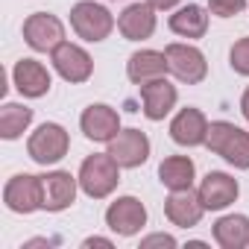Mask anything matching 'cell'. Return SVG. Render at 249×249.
Instances as JSON below:
<instances>
[{"mask_svg":"<svg viewBox=\"0 0 249 249\" xmlns=\"http://www.w3.org/2000/svg\"><path fill=\"white\" fill-rule=\"evenodd\" d=\"M205 147L226 159L231 167L237 170H249V132L234 126L229 120H214L208 126V138H205Z\"/></svg>","mask_w":249,"mask_h":249,"instance_id":"6da1fadb","label":"cell"},{"mask_svg":"<svg viewBox=\"0 0 249 249\" xmlns=\"http://www.w3.org/2000/svg\"><path fill=\"white\" fill-rule=\"evenodd\" d=\"M120 182V164L108 153H94L79 167V188L91 199H106Z\"/></svg>","mask_w":249,"mask_h":249,"instance_id":"7a4b0ae2","label":"cell"},{"mask_svg":"<svg viewBox=\"0 0 249 249\" xmlns=\"http://www.w3.org/2000/svg\"><path fill=\"white\" fill-rule=\"evenodd\" d=\"M71 150V135L65 126H59V123H41V126L30 135L27 141V153L36 164L41 167H50L56 161H62Z\"/></svg>","mask_w":249,"mask_h":249,"instance_id":"3957f363","label":"cell"},{"mask_svg":"<svg viewBox=\"0 0 249 249\" xmlns=\"http://www.w3.org/2000/svg\"><path fill=\"white\" fill-rule=\"evenodd\" d=\"M71 27L82 41H106L114 30V18L106 6L94 3V0H79V3L71 9Z\"/></svg>","mask_w":249,"mask_h":249,"instance_id":"277c9868","label":"cell"},{"mask_svg":"<svg viewBox=\"0 0 249 249\" xmlns=\"http://www.w3.org/2000/svg\"><path fill=\"white\" fill-rule=\"evenodd\" d=\"M164 56H167L170 73H173L179 82H185V85H199V82L205 79V73H208V62H205L202 50L194 47V44H179V41H173V44L164 47Z\"/></svg>","mask_w":249,"mask_h":249,"instance_id":"5b68a950","label":"cell"},{"mask_svg":"<svg viewBox=\"0 0 249 249\" xmlns=\"http://www.w3.org/2000/svg\"><path fill=\"white\" fill-rule=\"evenodd\" d=\"M3 202L9 211L15 214H33L38 208H44V188H41V176L33 173H18L6 182L3 188Z\"/></svg>","mask_w":249,"mask_h":249,"instance_id":"8992f818","label":"cell"},{"mask_svg":"<svg viewBox=\"0 0 249 249\" xmlns=\"http://www.w3.org/2000/svg\"><path fill=\"white\" fill-rule=\"evenodd\" d=\"M106 226L120 234V237H132L147 226V208L138 196H117L106 208Z\"/></svg>","mask_w":249,"mask_h":249,"instance_id":"52a82bcc","label":"cell"},{"mask_svg":"<svg viewBox=\"0 0 249 249\" xmlns=\"http://www.w3.org/2000/svg\"><path fill=\"white\" fill-rule=\"evenodd\" d=\"M24 41L38 53H53L65 41V24L50 12H36L24 21Z\"/></svg>","mask_w":249,"mask_h":249,"instance_id":"ba28073f","label":"cell"},{"mask_svg":"<svg viewBox=\"0 0 249 249\" xmlns=\"http://www.w3.org/2000/svg\"><path fill=\"white\" fill-rule=\"evenodd\" d=\"M79 126H82V132H85L88 141L108 144L120 132V114L111 106H106V103H91L82 111V117H79Z\"/></svg>","mask_w":249,"mask_h":249,"instance_id":"9c48e42d","label":"cell"},{"mask_svg":"<svg viewBox=\"0 0 249 249\" xmlns=\"http://www.w3.org/2000/svg\"><path fill=\"white\" fill-rule=\"evenodd\" d=\"M108 156L120 167H141L150 159V138L141 129H120L108 141Z\"/></svg>","mask_w":249,"mask_h":249,"instance_id":"30bf717a","label":"cell"},{"mask_svg":"<svg viewBox=\"0 0 249 249\" xmlns=\"http://www.w3.org/2000/svg\"><path fill=\"white\" fill-rule=\"evenodd\" d=\"M50 62L56 68V73L68 82H85L91 79L94 73V62L91 56L79 47V44H71V41H62L53 53H50Z\"/></svg>","mask_w":249,"mask_h":249,"instance_id":"8fae6325","label":"cell"},{"mask_svg":"<svg viewBox=\"0 0 249 249\" xmlns=\"http://www.w3.org/2000/svg\"><path fill=\"white\" fill-rule=\"evenodd\" d=\"M199 199H202V205H205V211H223V208H229L234 199H237V194H240V185H237V179L234 176H229V173H220V170H211L205 179H202V185H199Z\"/></svg>","mask_w":249,"mask_h":249,"instance_id":"7c38bea8","label":"cell"},{"mask_svg":"<svg viewBox=\"0 0 249 249\" xmlns=\"http://www.w3.org/2000/svg\"><path fill=\"white\" fill-rule=\"evenodd\" d=\"M208 126L211 123L205 120V114L194 106L182 108L173 120H170V138L179 144V147H199L205 144L208 138Z\"/></svg>","mask_w":249,"mask_h":249,"instance_id":"4fadbf2b","label":"cell"},{"mask_svg":"<svg viewBox=\"0 0 249 249\" xmlns=\"http://www.w3.org/2000/svg\"><path fill=\"white\" fill-rule=\"evenodd\" d=\"M164 214L173 226L179 229H194L202 214H205V205L199 199V194H194L191 188L188 191H170V196L164 199Z\"/></svg>","mask_w":249,"mask_h":249,"instance_id":"5bb4252c","label":"cell"},{"mask_svg":"<svg viewBox=\"0 0 249 249\" xmlns=\"http://www.w3.org/2000/svg\"><path fill=\"white\" fill-rule=\"evenodd\" d=\"M138 88H141L144 114H147L150 120H164V117L173 111L176 100H179L176 85H170L164 76H161V79H153V82H144V85H138Z\"/></svg>","mask_w":249,"mask_h":249,"instance_id":"9a60e30c","label":"cell"},{"mask_svg":"<svg viewBox=\"0 0 249 249\" xmlns=\"http://www.w3.org/2000/svg\"><path fill=\"white\" fill-rule=\"evenodd\" d=\"M76 185H79V176H71L68 170H53V173L41 176L44 211H65L76 199Z\"/></svg>","mask_w":249,"mask_h":249,"instance_id":"2e32d148","label":"cell"},{"mask_svg":"<svg viewBox=\"0 0 249 249\" xmlns=\"http://www.w3.org/2000/svg\"><path fill=\"white\" fill-rule=\"evenodd\" d=\"M117 30L126 41H144L156 33V9L150 3H132L120 12Z\"/></svg>","mask_w":249,"mask_h":249,"instance_id":"e0dca14e","label":"cell"},{"mask_svg":"<svg viewBox=\"0 0 249 249\" xmlns=\"http://www.w3.org/2000/svg\"><path fill=\"white\" fill-rule=\"evenodd\" d=\"M12 79H15V88H18L24 97H30V100L44 97V94L50 91V85H53L50 71H47L38 59H21V62L15 65V71H12Z\"/></svg>","mask_w":249,"mask_h":249,"instance_id":"ac0fdd59","label":"cell"},{"mask_svg":"<svg viewBox=\"0 0 249 249\" xmlns=\"http://www.w3.org/2000/svg\"><path fill=\"white\" fill-rule=\"evenodd\" d=\"M167 71H170V68H167V56L159 53V50H138V53H132L129 62H126V76H129L135 85L161 79Z\"/></svg>","mask_w":249,"mask_h":249,"instance_id":"d6986e66","label":"cell"},{"mask_svg":"<svg viewBox=\"0 0 249 249\" xmlns=\"http://www.w3.org/2000/svg\"><path fill=\"white\" fill-rule=\"evenodd\" d=\"M159 179H161V185L170 188V191H188V188H194L196 164H194L188 156H167V159L159 164Z\"/></svg>","mask_w":249,"mask_h":249,"instance_id":"ffe728a7","label":"cell"},{"mask_svg":"<svg viewBox=\"0 0 249 249\" xmlns=\"http://www.w3.org/2000/svg\"><path fill=\"white\" fill-rule=\"evenodd\" d=\"M214 240L223 249H243L249 246V217L246 214H226L214 223Z\"/></svg>","mask_w":249,"mask_h":249,"instance_id":"44dd1931","label":"cell"},{"mask_svg":"<svg viewBox=\"0 0 249 249\" xmlns=\"http://www.w3.org/2000/svg\"><path fill=\"white\" fill-rule=\"evenodd\" d=\"M170 30L176 33V36H182V38H202L205 36V30H208V12L202 9V6H196V3H188V6H182L176 15H170Z\"/></svg>","mask_w":249,"mask_h":249,"instance_id":"7402d4cb","label":"cell"},{"mask_svg":"<svg viewBox=\"0 0 249 249\" xmlns=\"http://www.w3.org/2000/svg\"><path fill=\"white\" fill-rule=\"evenodd\" d=\"M33 123V108L21 106V103H6L0 108V138L3 141H15L21 138Z\"/></svg>","mask_w":249,"mask_h":249,"instance_id":"603a6c76","label":"cell"},{"mask_svg":"<svg viewBox=\"0 0 249 249\" xmlns=\"http://www.w3.org/2000/svg\"><path fill=\"white\" fill-rule=\"evenodd\" d=\"M229 65H231L234 73L249 76V38H240V41L231 44V50H229Z\"/></svg>","mask_w":249,"mask_h":249,"instance_id":"cb8c5ba5","label":"cell"},{"mask_svg":"<svg viewBox=\"0 0 249 249\" xmlns=\"http://www.w3.org/2000/svg\"><path fill=\"white\" fill-rule=\"evenodd\" d=\"M246 9V0H208V12L217 18H234Z\"/></svg>","mask_w":249,"mask_h":249,"instance_id":"d4e9b609","label":"cell"},{"mask_svg":"<svg viewBox=\"0 0 249 249\" xmlns=\"http://www.w3.org/2000/svg\"><path fill=\"white\" fill-rule=\"evenodd\" d=\"M153 246H176V237L159 231V234H150V237L141 240V249H153Z\"/></svg>","mask_w":249,"mask_h":249,"instance_id":"484cf974","label":"cell"},{"mask_svg":"<svg viewBox=\"0 0 249 249\" xmlns=\"http://www.w3.org/2000/svg\"><path fill=\"white\" fill-rule=\"evenodd\" d=\"M147 3H150L153 9H161V12H167V9L179 6V0H147Z\"/></svg>","mask_w":249,"mask_h":249,"instance_id":"4316f807","label":"cell"},{"mask_svg":"<svg viewBox=\"0 0 249 249\" xmlns=\"http://www.w3.org/2000/svg\"><path fill=\"white\" fill-rule=\"evenodd\" d=\"M82 246H106V249H111V240H106V237H88Z\"/></svg>","mask_w":249,"mask_h":249,"instance_id":"83f0119b","label":"cell"},{"mask_svg":"<svg viewBox=\"0 0 249 249\" xmlns=\"http://www.w3.org/2000/svg\"><path fill=\"white\" fill-rule=\"evenodd\" d=\"M240 114L249 120V88L243 91V97H240Z\"/></svg>","mask_w":249,"mask_h":249,"instance_id":"f1b7e54d","label":"cell"}]
</instances>
